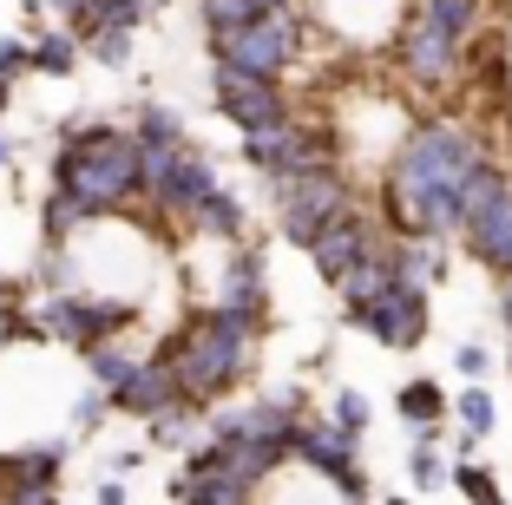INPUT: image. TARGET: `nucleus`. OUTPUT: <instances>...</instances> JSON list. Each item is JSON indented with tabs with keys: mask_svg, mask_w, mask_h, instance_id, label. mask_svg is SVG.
<instances>
[{
	"mask_svg": "<svg viewBox=\"0 0 512 505\" xmlns=\"http://www.w3.org/2000/svg\"><path fill=\"white\" fill-rule=\"evenodd\" d=\"M53 191L73 197L79 217H125L138 204V138L119 125L92 119V125H60V151H53Z\"/></svg>",
	"mask_w": 512,
	"mask_h": 505,
	"instance_id": "obj_1",
	"label": "nucleus"
},
{
	"mask_svg": "<svg viewBox=\"0 0 512 505\" xmlns=\"http://www.w3.org/2000/svg\"><path fill=\"white\" fill-rule=\"evenodd\" d=\"M480 164H486V145L467 132V125L434 119V125H421V132H407V145L394 151V164H388V223L407 237V210H414V197L460 191Z\"/></svg>",
	"mask_w": 512,
	"mask_h": 505,
	"instance_id": "obj_2",
	"label": "nucleus"
},
{
	"mask_svg": "<svg viewBox=\"0 0 512 505\" xmlns=\"http://www.w3.org/2000/svg\"><path fill=\"white\" fill-rule=\"evenodd\" d=\"M250 348H256V342H243V335L217 328L211 315L197 309L191 322L171 328V335L151 348V355L178 374V394H184V401L204 407V401H217V394H230V387H237V374L250 368Z\"/></svg>",
	"mask_w": 512,
	"mask_h": 505,
	"instance_id": "obj_3",
	"label": "nucleus"
},
{
	"mask_svg": "<svg viewBox=\"0 0 512 505\" xmlns=\"http://www.w3.org/2000/svg\"><path fill=\"white\" fill-rule=\"evenodd\" d=\"M40 335L46 342H66V348H99V342H119L125 328L138 322V302L132 296H92V289H53L40 302Z\"/></svg>",
	"mask_w": 512,
	"mask_h": 505,
	"instance_id": "obj_4",
	"label": "nucleus"
},
{
	"mask_svg": "<svg viewBox=\"0 0 512 505\" xmlns=\"http://www.w3.org/2000/svg\"><path fill=\"white\" fill-rule=\"evenodd\" d=\"M296 40H302V20L289 14V7H270V14L243 20L237 33H217V66H230V73H243V79L283 86L289 60H296Z\"/></svg>",
	"mask_w": 512,
	"mask_h": 505,
	"instance_id": "obj_5",
	"label": "nucleus"
},
{
	"mask_svg": "<svg viewBox=\"0 0 512 505\" xmlns=\"http://www.w3.org/2000/svg\"><path fill=\"white\" fill-rule=\"evenodd\" d=\"M348 204H355V197H348V178L335 171V164H316V171H289V178H276V223H283V237L296 243V250H309L316 230L329 217H342Z\"/></svg>",
	"mask_w": 512,
	"mask_h": 505,
	"instance_id": "obj_6",
	"label": "nucleus"
},
{
	"mask_svg": "<svg viewBox=\"0 0 512 505\" xmlns=\"http://www.w3.org/2000/svg\"><path fill=\"white\" fill-rule=\"evenodd\" d=\"M289 460L309 466L322 486H335V492H342V505H362L368 499V479H362V460H355V440H342L329 420H296V433H289Z\"/></svg>",
	"mask_w": 512,
	"mask_h": 505,
	"instance_id": "obj_7",
	"label": "nucleus"
},
{
	"mask_svg": "<svg viewBox=\"0 0 512 505\" xmlns=\"http://www.w3.org/2000/svg\"><path fill=\"white\" fill-rule=\"evenodd\" d=\"M217 328H230V335H243V342H256L263 335V322H270V276H263V250H237L224 263V289H217L211 309Z\"/></svg>",
	"mask_w": 512,
	"mask_h": 505,
	"instance_id": "obj_8",
	"label": "nucleus"
},
{
	"mask_svg": "<svg viewBox=\"0 0 512 505\" xmlns=\"http://www.w3.org/2000/svg\"><path fill=\"white\" fill-rule=\"evenodd\" d=\"M243 158L263 171V178H289V171H316V164H335L329 132H302L296 119L263 125V132H243Z\"/></svg>",
	"mask_w": 512,
	"mask_h": 505,
	"instance_id": "obj_9",
	"label": "nucleus"
},
{
	"mask_svg": "<svg viewBox=\"0 0 512 505\" xmlns=\"http://www.w3.org/2000/svg\"><path fill=\"white\" fill-rule=\"evenodd\" d=\"M342 322H348V328H368L381 348H421L434 315H427V289L394 283L388 296H375L368 309H342Z\"/></svg>",
	"mask_w": 512,
	"mask_h": 505,
	"instance_id": "obj_10",
	"label": "nucleus"
},
{
	"mask_svg": "<svg viewBox=\"0 0 512 505\" xmlns=\"http://www.w3.org/2000/svg\"><path fill=\"white\" fill-rule=\"evenodd\" d=\"M394 60H401V73L414 79V86H453L460 79V40H447V33L421 27V20L407 14L401 27H394Z\"/></svg>",
	"mask_w": 512,
	"mask_h": 505,
	"instance_id": "obj_11",
	"label": "nucleus"
},
{
	"mask_svg": "<svg viewBox=\"0 0 512 505\" xmlns=\"http://www.w3.org/2000/svg\"><path fill=\"white\" fill-rule=\"evenodd\" d=\"M211 191H217V164L204 158V151H197L191 138H184V145H178V158H171V171H165V178H158V184L145 191V204L158 210V217H184V223H191V210L204 204Z\"/></svg>",
	"mask_w": 512,
	"mask_h": 505,
	"instance_id": "obj_12",
	"label": "nucleus"
},
{
	"mask_svg": "<svg viewBox=\"0 0 512 505\" xmlns=\"http://www.w3.org/2000/svg\"><path fill=\"white\" fill-rule=\"evenodd\" d=\"M217 112H224L237 132H263V125L289 119V92L270 86V79H243L230 66H217Z\"/></svg>",
	"mask_w": 512,
	"mask_h": 505,
	"instance_id": "obj_13",
	"label": "nucleus"
},
{
	"mask_svg": "<svg viewBox=\"0 0 512 505\" xmlns=\"http://www.w3.org/2000/svg\"><path fill=\"white\" fill-rule=\"evenodd\" d=\"M375 250H381V237L368 230V217H355V204H348L342 217H329L316 230V243H309V256H316V269L329 276V283L342 276V269H355L362 256H375Z\"/></svg>",
	"mask_w": 512,
	"mask_h": 505,
	"instance_id": "obj_14",
	"label": "nucleus"
},
{
	"mask_svg": "<svg viewBox=\"0 0 512 505\" xmlns=\"http://www.w3.org/2000/svg\"><path fill=\"white\" fill-rule=\"evenodd\" d=\"M106 401H112V414L151 420V414H165V407H178L184 394H178V374H171L158 355H145V361H138V368L125 374V381L112 387V394H106Z\"/></svg>",
	"mask_w": 512,
	"mask_h": 505,
	"instance_id": "obj_15",
	"label": "nucleus"
},
{
	"mask_svg": "<svg viewBox=\"0 0 512 505\" xmlns=\"http://www.w3.org/2000/svg\"><path fill=\"white\" fill-rule=\"evenodd\" d=\"M460 237H467V250L480 256V263H499V250L512 243V191H506V184H499V191H486L480 204H467Z\"/></svg>",
	"mask_w": 512,
	"mask_h": 505,
	"instance_id": "obj_16",
	"label": "nucleus"
},
{
	"mask_svg": "<svg viewBox=\"0 0 512 505\" xmlns=\"http://www.w3.org/2000/svg\"><path fill=\"white\" fill-rule=\"evenodd\" d=\"M60 466H66V440L14 446V453H0V492H14V486H60Z\"/></svg>",
	"mask_w": 512,
	"mask_h": 505,
	"instance_id": "obj_17",
	"label": "nucleus"
},
{
	"mask_svg": "<svg viewBox=\"0 0 512 505\" xmlns=\"http://www.w3.org/2000/svg\"><path fill=\"white\" fill-rule=\"evenodd\" d=\"M276 466H289V433H270V440H230L224 446V473L237 479V486H250V492L263 486Z\"/></svg>",
	"mask_w": 512,
	"mask_h": 505,
	"instance_id": "obj_18",
	"label": "nucleus"
},
{
	"mask_svg": "<svg viewBox=\"0 0 512 505\" xmlns=\"http://www.w3.org/2000/svg\"><path fill=\"white\" fill-rule=\"evenodd\" d=\"M191 230H204V237H217V243H243V230H250V210H243L237 191H224V184H217V191L191 210Z\"/></svg>",
	"mask_w": 512,
	"mask_h": 505,
	"instance_id": "obj_19",
	"label": "nucleus"
},
{
	"mask_svg": "<svg viewBox=\"0 0 512 505\" xmlns=\"http://www.w3.org/2000/svg\"><path fill=\"white\" fill-rule=\"evenodd\" d=\"M381 256H388L394 283L427 289V283H440V276H447V256H434V243H427V237H401L394 250H381Z\"/></svg>",
	"mask_w": 512,
	"mask_h": 505,
	"instance_id": "obj_20",
	"label": "nucleus"
},
{
	"mask_svg": "<svg viewBox=\"0 0 512 505\" xmlns=\"http://www.w3.org/2000/svg\"><path fill=\"white\" fill-rule=\"evenodd\" d=\"M335 289H342V309H368V302L375 296H388L394 289V269H388V256H362V263L355 269H342V276H335Z\"/></svg>",
	"mask_w": 512,
	"mask_h": 505,
	"instance_id": "obj_21",
	"label": "nucleus"
},
{
	"mask_svg": "<svg viewBox=\"0 0 512 505\" xmlns=\"http://www.w3.org/2000/svg\"><path fill=\"white\" fill-rule=\"evenodd\" d=\"M171 499L178 505H250V486H237L230 473H204V479H171Z\"/></svg>",
	"mask_w": 512,
	"mask_h": 505,
	"instance_id": "obj_22",
	"label": "nucleus"
},
{
	"mask_svg": "<svg viewBox=\"0 0 512 505\" xmlns=\"http://www.w3.org/2000/svg\"><path fill=\"white\" fill-rule=\"evenodd\" d=\"M394 414H401L407 427H440V420H447V387L440 381H407L401 394H394Z\"/></svg>",
	"mask_w": 512,
	"mask_h": 505,
	"instance_id": "obj_23",
	"label": "nucleus"
},
{
	"mask_svg": "<svg viewBox=\"0 0 512 505\" xmlns=\"http://www.w3.org/2000/svg\"><path fill=\"white\" fill-rule=\"evenodd\" d=\"M138 348H125V342H99V348H86V374H92V387H99V394H112V387L125 381V374L138 368Z\"/></svg>",
	"mask_w": 512,
	"mask_h": 505,
	"instance_id": "obj_24",
	"label": "nucleus"
},
{
	"mask_svg": "<svg viewBox=\"0 0 512 505\" xmlns=\"http://www.w3.org/2000/svg\"><path fill=\"white\" fill-rule=\"evenodd\" d=\"M421 27H434V33H447V40H467L473 33V20H480V0H421Z\"/></svg>",
	"mask_w": 512,
	"mask_h": 505,
	"instance_id": "obj_25",
	"label": "nucleus"
},
{
	"mask_svg": "<svg viewBox=\"0 0 512 505\" xmlns=\"http://www.w3.org/2000/svg\"><path fill=\"white\" fill-rule=\"evenodd\" d=\"M27 60H33V73L66 79L79 66V40H73V33H40V40H27Z\"/></svg>",
	"mask_w": 512,
	"mask_h": 505,
	"instance_id": "obj_26",
	"label": "nucleus"
},
{
	"mask_svg": "<svg viewBox=\"0 0 512 505\" xmlns=\"http://www.w3.org/2000/svg\"><path fill=\"white\" fill-rule=\"evenodd\" d=\"M270 7H289V0H197V14H204V27H211V40H217V33H237L243 20L270 14Z\"/></svg>",
	"mask_w": 512,
	"mask_h": 505,
	"instance_id": "obj_27",
	"label": "nucleus"
},
{
	"mask_svg": "<svg viewBox=\"0 0 512 505\" xmlns=\"http://www.w3.org/2000/svg\"><path fill=\"white\" fill-rule=\"evenodd\" d=\"M132 138H138V145H184V119L171 112V105L145 99V105H138V119H132Z\"/></svg>",
	"mask_w": 512,
	"mask_h": 505,
	"instance_id": "obj_28",
	"label": "nucleus"
},
{
	"mask_svg": "<svg viewBox=\"0 0 512 505\" xmlns=\"http://www.w3.org/2000/svg\"><path fill=\"white\" fill-rule=\"evenodd\" d=\"M453 414H460V433H473V440H486V433L499 427V401L486 394V387H473V381H467V394L453 401Z\"/></svg>",
	"mask_w": 512,
	"mask_h": 505,
	"instance_id": "obj_29",
	"label": "nucleus"
},
{
	"mask_svg": "<svg viewBox=\"0 0 512 505\" xmlns=\"http://www.w3.org/2000/svg\"><path fill=\"white\" fill-rule=\"evenodd\" d=\"M79 230H86L79 204H73V197H60V191H53V197L40 204V237H46V243H73Z\"/></svg>",
	"mask_w": 512,
	"mask_h": 505,
	"instance_id": "obj_30",
	"label": "nucleus"
},
{
	"mask_svg": "<svg viewBox=\"0 0 512 505\" xmlns=\"http://www.w3.org/2000/svg\"><path fill=\"white\" fill-rule=\"evenodd\" d=\"M368 420H375V414H368V394H362V387H342V394L329 401V427L342 433V440H362Z\"/></svg>",
	"mask_w": 512,
	"mask_h": 505,
	"instance_id": "obj_31",
	"label": "nucleus"
},
{
	"mask_svg": "<svg viewBox=\"0 0 512 505\" xmlns=\"http://www.w3.org/2000/svg\"><path fill=\"white\" fill-rule=\"evenodd\" d=\"M447 473H453V486H460V499H473V505H499V479H493V466L460 460V466H447Z\"/></svg>",
	"mask_w": 512,
	"mask_h": 505,
	"instance_id": "obj_32",
	"label": "nucleus"
},
{
	"mask_svg": "<svg viewBox=\"0 0 512 505\" xmlns=\"http://www.w3.org/2000/svg\"><path fill=\"white\" fill-rule=\"evenodd\" d=\"M191 433H197V407L191 401L165 407V414H151V440H158V446H184Z\"/></svg>",
	"mask_w": 512,
	"mask_h": 505,
	"instance_id": "obj_33",
	"label": "nucleus"
},
{
	"mask_svg": "<svg viewBox=\"0 0 512 505\" xmlns=\"http://www.w3.org/2000/svg\"><path fill=\"white\" fill-rule=\"evenodd\" d=\"M7 342H40V322L20 315V296L0 283V348H7Z\"/></svg>",
	"mask_w": 512,
	"mask_h": 505,
	"instance_id": "obj_34",
	"label": "nucleus"
},
{
	"mask_svg": "<svg viewBox=\"0 0 512 505\" xmlns=\"http://www.w3.org/2000/svg\"><path fill=\"white\" fill-rule=\"evenodd\" d=\"M145 7H151V0H92V33H99V27L132 33L138 20H145Z\"/></svg>",
	"mask_w": 512,
	"mask_h": 505,
	"instance_id": "obj_35",
	"label": "nucleus"
},
{
	"mask_svg": "<svg viewBox=\"0 0 512 505\" xmlns=\"http://www.w3.org/2000/svg\"><path fill=\"white\" fill-rule=\"evenodd\" d=\"M86 53H92L99 66H125V60H132V33L99 27V33H86Z\"/></svg>",
	"mask_w": 512,
	"mask_h": 505,
	"instance_id": "obj_36",
	"label": "nucleus"
},
{
	"mask_svg": "<svg viewBox=\"0 0 512 505\" xmlns=\"http://www.w3.org/2000/svg\"><path fill=\"white\" fill-rule=\"evenodd\" d=\"M407 473H414V486H421V492H440V486H447V460H440V453H434V446H414V460H407Z\"/></svg>",
	"mask_w": 512,
	"mask_h": 505,
	"instance_id": "obj_37",
	"label": "nucleus"
},
{
	"mask_svg": "<svg viewBox=\"0 0 512 505\" xmlns=\"http://www.w3.org/2000/svg\"><path fill=\"white\" fill-rule=\"evenodd\" d=\"M106 414H112V401L99 394V387H86V394L73 401V433H92V427H99Z\"/></svg>",
	"mask_w": 512,
	"mask_h": 505,
	"instance_id": "obj_38",
	"label": "nucleus"
},
{
	"mask_svg": "<svg viewBox=\"0 0 512 505\" xmlns=\"http://www.w3.org/2000/svg\"><path fill=\"white\" fill-rule=\"evenodd\" d=\"M20 73H33V60H27V40H20V33H7V40H0V79L14 86Z\"/></svg>",
	"mask_w": 512,
	"mask_h": 505,
	"instance_id": "obj_39",
	"label": "nucleus"
},
{
	"mask_svg": "<svg viewBox=\"0 0 512 505\" xmlns=\"http://www.w3.org/2000/svg\"><path fill=\"white\" fill-rule=\"evenodd\" d=\"M453 368L467 374V381H473V387H486V374H493V355H486V348H480V342H467V348H460V355H453Z\"/></svg>",
	"mask_w": 512,
	"mask_h": 505,
	"instance_id": "obj_40",
	"label": "nucleus"
},
{
	"mask_svg": "<svg viewBox=\"0 0 512 505\" xmlns=\"http://www.w3.org/2000/svg\"><path fill=\"white\" fill-rule=\"evenodd\" d=\"M53 14L66 20V33H73V40H86V33H92V0H53Z\"/></svg>",
	"mask_w": 512,
	"mask_h": 505,
	"instance_id": "obj_41",
	"label": "nucleus"
},
{
	"mask_svg": "<svg viewBox=\"0 0 512 505\" xmlns=\"http://www.w3.org/2000/svg\"><path fill=\"white\" fill-rule=\"evenodd\" d=\"M0 505H60V486H14L0 492Z\"/></svg>",
	"mask_w": 512,
	"mask_h": 505,
	"instance_id": "obj_42",
	"label": "nucleus"
},
{
	"mask_svg": "<svg viewBox=\"0 0 512 505\" xmlns=\"http://www.w3.org/2000/svg\"><path fill=\"white\" fill-rule=\"evenodd\" d=\"M138 466H145V453H138V446H125V453H112V460H106V473L112 479H132Z\"/></svg>",
	"mask_w": 512,
	"mask_h": 505,
	"instance_id": "obj_43",
	"label": "nucleus"
},
{
	"mask_svg": "<svg viewBox=\"0 0 512 505\" xmlns=\"http://www.w3.org/2000/svg\"><path fill=\"white\" fill-rule=\"evenodd\" d=\"M92 505H125V479H99V492H92Z\"/></svg>",
	"mask_w": 512,
	"mask_h": 505,
	"instance_id": "obj_44",
	"label": "nucleus"
},
{
	"mask_svg": "<svg viewBox=\"0 0 512 505\" xmlns=\"http://www.w3.org/2000/svg\"><path fill=\"white\" fill-rule=\"evenodd\" d=\"M7 164H14V138L0 132V171H7Z\"/></svg>",
	"mask_w": 512,
	"mask_h": 505,
	"instance_id": "obj_45",
	"label": "nucleus"
},
{
	"mask_svg": "<svg viewBox=\"0 0 512 505\" xmlns=\"http://www.w3.org/2000/svg\"><path fill=\"white\" fill-rule=\"evenodd\" d=\"M493 269H499V276H512V243H506V250H499V263H493Z\"/></svg>",
	"mask_w": 512,
	"mask_h": 505,
	"instance_id": "obj_46",
	"label": "nucleus"
},
{
	"mask_svg": "<svg viewBox=\"0 0 512 505\" xmlns=\"http://www.w3.org/2000/svg\"><path fill=\"white\" fill-rule=\"evenodd\" d=\"M7 99H14V86H7V79H0V112H7Z\"/></svg>",
	"mask_w": 512,
	"mask_h": 505,
	"instance_id": "obj_47",
	"label": "nucleus"
},
{
	"mask_svg": "<svg viewBox=\"0 0 512 505\" xmlns=\"http://www.w3.org/2000/svg\"><path fill=\"white\" fill-rule=\"evenodd\" d=\"M388 505H407V499H388Z\"/></svg>",
	"mask_w": 512,
	"mask_h": 505,
	"instance_id": "obj_48",
	"label": "nucleus"
},
{
	"mask_svg": "<svg viewBox=\"0 0 512 505\" xmlns=\"http://www.w3.org/2000/svg\"><path fill=\"white\" fill-rule=\"evenodd\" d=\"M499 505H506V499H499Z\"/></svg>",
	"mask_w": 512,
	"mask_h": 505,
	"instance_id": "obj_49",
	"label": "nucleus"
}]
</instances>
